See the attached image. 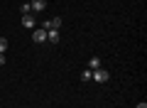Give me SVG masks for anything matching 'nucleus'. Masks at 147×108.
<instances>
[{"mask_svg": "<svg viewBox=\"0 0 147 108\" xmlns=\"http://www.w3.org/2000/svg\"><path fill=\"white\" fill-rule=\"evenodd\" d=\"M32 42H37V44H42V42H47V32L39 27V30H34L32 32Z\"/></svg>", "mask_w": 147, "mask_h": 108, "instance_id": "nucleus-3", "label": "nucleus"}, {"mask_svg": "<svg viewBox=\"0 0 147 108\" xmlns=\"http://www.w3.org/2000/svg\"><path fill=\"white\" fill-rule=\"evenodd\" d=\"M34 25H37L34 15H22V27H25V30H34Z\"/></svg>", "mask_w": 147, "mask_h": 108, "instance_id": "nucleus-2", "label": "nucleus"}, {"mask_svg": "<svg viewBox=\"0 0 147 108\" xmlns=\"http://www.w3.org/2000/svg\"><path fill=\"white\" fill-rule=\"evenodd\" d=\"M88 69H91V71L100 69V59H98V57H91V62H88Z\"/></svg>", "mask_w": 147, "mask_h": 108, "instance_id": "nucleus-6", "label": "nucleus"}, {"mask_svg": "<svg viewBox=\"0 0 147 108\" xmlns=\"http://www.w3.org/2000/svg\"><path fill=\"white\" fill-rule=\"evenodd\" d=\"M59 39H61V32H59V30H49V32H47V42L59 44Z\"/></svg>", "mask_w": 147, "mask_h": 108, "instance_id": "nucleus-4", "label": "nucleus"}, {"mask_svg": "<svg viewBox=\"0 0 147 108\" xmlns=\"http://www.w3.org/2000/svg\"><path fill=\"white\" fill-rule=\"evenodd\" d=\"M108 79H110V74L105 71L103 67H100V69H96V71H91V81H96V84H105Z\"/></svg>", "mask_w": 147, "mask_h": 108, "instance_id": "nucleus-1", "label": "nucleus"}, {"mask_svg": "<svg viewBox=\"0 0 147 108\" xmlns=\"http://www.w3.org/2000/svg\"><path fill=\"white\" fill-rule=\"evenodd\" d=\"M81 81H91V69H84V74H81Z\"/></svg>", "mask_w": 147, "mask_h": 108, "instance_id": "nucleus-9", "label": "nucleus"}, {"mask_svg": "<svg viewBox=\"0 0 147 108\" xmlns=\"http://www.w3.org/2000/svg\"><path fill=\"white\" fill-rule=\"evenodd\" d=\"M135 108H147V103H145V101H140V103H137Z\"/></svg>", "mask_w": 147, "mask_h": 108, "instance_id": "nucleus-10", "label": "nucleus"}, {"mask_svg": "<svg viewBox=\"0 0 147 108\" xmlns=\"http://www.w3.org/2000/svg\"><path fill=\"white\" fill-rule=\"evenodd\" d=\"M5 49H7V39H5V37H0V54H5Z\"/></svg>", "mask_w": 147, "mask_h": 108, "instance_id": "nucleus-8", "label": "nucleus"}, {"mask_svg": "<svg viewBox=\"0 0 147 108\" xmlns=\"http://www.w3.org/2000/svg\"><path fill=\"white\" fill-rule=\"evenodd\" d=\"M32 12H44V7H47V0H32Z\"/></svg>", "mask_w": 147, "mask_h": 108, "instance_id": "nucleus-5", "label": "nucleus"}, {"mask_svg": "<svg viewBox=\"0 0 147 108\" xmlns=\"http://www.w3.org/2000/svg\"><path fill=\"white\" fill-rule=\"evenodd\" d=\"M3 64H5V54H0V67H3Z\"/></svg>", "mask_w": 147, "mask_h": 108, "instance_id": "nucleus-11", "label": "nucleus"}, {"mask_svg": "<svg viewBox=\"0 0 147 108\" xmlns=\"http://www.w3.org/2000/svg\"><path fill=\"white\" fill-rule=\"evenodd\" d=\"M20 10H22V15H32V5H30V3H22Z\"/></svg>", "mask_w": 147, "mask_h": 108, "instance_id": "nucleus-7", "label": "nucleus"}]
</instances>
